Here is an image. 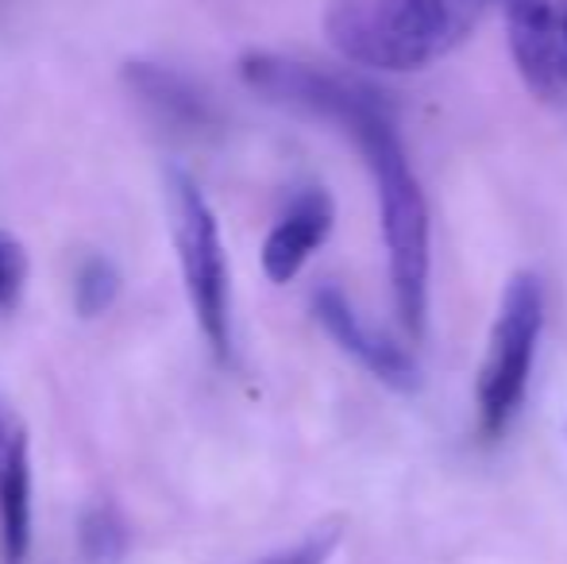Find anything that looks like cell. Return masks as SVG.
Segmentation results:
<instances>
[{
  "label": "cell",
  "instance_id": "6da1fadb",
  "mask_svg": "<svg viewBox=\"0 0 567 564\" xmlns=\"http://www.w3.org/2000/svg\"><path fill=\"white\" fill-rule=\"evenodd\" d=\"M343 132L355 140V147L363 151V163L374 174L398 321L410 332V340H421L429 314V205L410 171L402 140H398L394 105L386 93L367 101Z\"/></svg>",
  "mask_w": 567,
  "mask_h": 564
},
{
  "label": "cell",
  "instance_id": "7a4b0ae2",
  "mask_svg": "<svg viewBox=\"0 0 567 564\" xmlns=\"http://www.w3.org/2000/svg\"><path fill=\"white\" fill-rule=\"evenodd\" d=\"M166 197H171V233L174 248L186 275L189 306H194L197 329L217 360L231 356V286L228 256L220 244V228L205 202L202 186L186 171L166 174Z\"/></svg>",
  "mask_w": 567,
  "mask_h": 564
},
{
  "label": "cell",
  "instance_id": "3957f363",
  "mask_svg": "<svg viewBox=\"0 0 567 564\" xmlns=\"http://www.w3.org/2000/svg\"><path fill=\"white\" fill-rule=\"evenodd\" d=\"M540 325H545V294H540L537 275H514L502 290L486 360L478 371V422L486 437L506 433V425L522 410Z\"/></svg>",
  "mask_w": 567,
  "mask_h": 564
},
{
  "label": "cell",
  "instance_id": "277c9868",
  "mask_svg": "<svg viewBox=\"0 0 567 564\" xmlns=\"http://www.w3.org/2000/svg\"><path fill=\"white\" fill-rule=\"evenodd\" d=\"M506 4L509 51L533 98L567 105V39L556 0H502Z\"/></svg>",
  "mask_w": 567,
  "mask_h": 564
},
{
  "label": "cell",
  "instance_id": "5b68a950",
  "mask_svg": "<svg viewBox=\"0 0 567 564\" xmlns=\"http://www.w3.org/2000/svg\"><path fill=\"white\" fill-rule=\"evenodd\" d=\"M313 317L321 321V329L337 340L343 352L355 363H363L382 387H390V391H398V394L421 391L425 376H421V363L413 360L410 348L390 340L386 332L371 329L337 286H321V290L313 294Z\"/></svg>",
  "mask_w": 567,
  "mask_h": 564
},
{
  "label": "cell",
  "instance_id": "8992f818",
  "mask_svg": "<svg viewBox=\"0 0 567 564\" xmlns=\"http://www.w3.org/2000/svg\"><path fill=\"white\" fill-rule=\"evenodd\" d=\"M324 35L355 66L402 74V0H329Z\"/></svg>",
  "mask_w": 567,
  "mask_h": 564
},
{
  "label": "cell",
  "instance_id": "52a82bcc",
  "mask_svg": "<svg viewBox=\"0 0 567 564\" xmlns=\"http://www.w3.org/2000/svg\"><path fill=\"white\" fill-rule=\"evenodd\" d=\"M31 553V444L28 429L0 394V561L23 564Z\"/></svg>",
  "mask_w": 567,
  "mask_h": 564
},
{
  "label": "cell",
  "instance_id": "ba28073f",
  "mask_svg": "<svg viewBox=\"0 0 567 564\" xmlns=\"http://www.w3.org/2000/svg\"><path fill=\"white\" fill-rule=\"evenodd\" d=\"M332 221H337V205H332L329 189H301L290 202V209L278 217V225L270 228L267 240H262V271H267V279L290 283L309 264V256L329 240Z\"/></svg>",
  "mask_w": 567,
  "mask_h": 564
},
{
  "label": "cell",
  "instance_id": "9c48e42d",
  "mask_svg": "<svg viewBox=\"0 0 567 564\" xmlns=\"http://www.w3.org/2000/svg\"><path fill=\"white\" fill-rule=\"evenodd\" d=\"M491 0H402L405 70H425L471 35Z\"/></svg>",
  "mask_w": 567,
  "mask_h": 564
},
{
  "label": "cell",
  "instance_id": "30bf717a",
  "mask_svg": "<svg viewBox=\"0 0 567 564\" xmlns=\"http://www.w3.org/2000/svg\"><path fill=\"white\" fill-rule=\"evenodd\" d=\"M124 82L151 113L163 124L178 132H202L213 124V109L202 93L194 90V82H186L174 70L158 66V62H127Z\"/></svg>",
  "mask_w": 567,
  "mask_h": 564
},
{
  "label": "cell",
  "instance_id": "8fae6325",
  "mask_svg": "<svg viewBox=\"0 0 567 564\" xmlns=\"http://www.w3.org/2000/svg\"><path fill=\"white\" fill-rule=\"evenodd\" d=\"M78 542H82V557L90 564H116L124 557L127 530L120 522L113 506L97 503L82 514V530H78Z\"/></svg>",
  "mask_w": 567,
  "mask_h": 564
},
{
  "label": "cell",
  "instance_id": "7c38bea8",
  "mask_svg": "<svg viewBox=\"0 0 567 564\" xmlns=\"http://www.w3.org/2000/svg\"><path fill=\"white\" fill-rule=\"evenodd\" d=\"M120 275L105 256H90L74 275V309L82 317H101L116 301Z\"/></svg>",
  "mask_w": 567,
  "mask_h": 564
},
{
  "label": "cell",
  "instance_id": "4fadbf2b",
  "mask_svg": "<svg viewBox=\"0 0 567 564\" xmlns=\"http://www.w3.org/2000/svg\"><path fill=\"white\" fill-rule=\"evenodd\" d=\"M337 545H340V526H321L309 537H301L298 545H290V550L275 553V557H267L259 564H329Z\"/></svg>",
  "mask_w": 567,
  "mask_h": 564
},
{
  "label": "cell",
  "instance_id": "5bb4252c",
  "mask_svg": "<svg viewBox=\"0 0 567 564\" xmlns=\"http://www.w3.org/2000/svg\"><path fill=\"white\" fill-rule=\"evenodd\" d=\"M23 279H28L23 248L12 236L0 233V306H16V298H20V290H23Z\"/></svg>",
  "mask_w": 567,
  "mask_h": 564
},
{
  "label": "cell",
  "instance_id": "9a60e30c",
  "mask_svg": "<svg viewBox=\"0 0 567 564\" xmlns=\"http://www.w3.org/2000/svg\"><path fill=\"white\" fill-rule=\"evenodd\" d=\"M556 12H560V28H564V39H567V0H556Z\"/></svg>",
  "mask_w": 567,
  "mask_h": 564
}]
</instances>
